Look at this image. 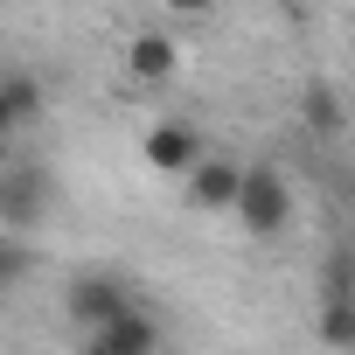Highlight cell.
Returning a JSON list of instances; mask_svg holds the SVG:
<instances>
[{"label": "cell", "mask_w": 355, "mask_h": 355, "mask_svg": "<svg viewBox=\"0 0 355 355\" xmlns=\"http://www.w3.org/2000/svg\"><path fill=\"white\" fill-rule=\"evenodd\" d=\"M139 300H132V286L119 279V272H77L70 286H63V313L84 327V341L98 334V327H112L119 313H132Z\"/></svg>", "instance_id": "obj_1"}, {"label": "cell", "mask_w": 355, "mask_h": 355, "mask_svg": "<svg viewBox=\"0 0 355 355\" xmlns=\"http://www.w3.org/2000/svg\"><path fill=\"white\" fill-rule=\"evenodd\" d=\"M237 223H244L251 237H279V230L293 223V182H286V167H272V160H251V182H244Z\"/></svg>", "instance_id": "obj_2"}, {"label": "cell", "mask_w": 355, "mask_h": 355, "mask_svg": "<svg viewBox=\"0 0 355 355\" xmlns=\"http://www.w3.org/2000/svg\"><path fill=\"white\" fill-rule=\"evenodd\" d=\"M244 182H251V160L209 153V160L189 174V202H196V209H209V216H237V202H244Z\"/></svg>", "instance_id": "obj_3"}, {"label": "cell", "mask_w": 355, "mask_h": 355, "mask_svg": "<svg viewBox=\"0 0 355 355\" xmlns=\"http://www.w3.org/2000/svg\"><path fill=\"white\" fill-rule=\"evenodd\" d=\"M42 209H49V182L35 167H8V174H0V230H8V237L35 230Z\"/></svg>", "instance_id": "obj_4"}, {"label": "cell", "mask_w": 355, "mask_h": 355, "mask_svg": "<svg viewBox=\"0 0 355 355\" xmlns=\"http://www.w3.org/2000/svg\"><path fill=\"white\" fill-rule=\"evenodd\" d=\"M202 160H209V153H202V132L182 125V119H160V125L146 132V167H160V174H182V182H189Z\"/></svg>", "instance_id": "obj_5"}, {"label": "cell", "mask_w": 355, "mask_h": 355, "mask_svg": "<svg viewBox=\"0 0 355 355\" xmlns=\"http://www.w3.org/2000/svg\"><path fill=\"white\" fill-rule=\"evenodd\" d=\"M160 320L146 313V306H132V313H119L112 327H98L91 341H84V355H160Z\"/></svg>", "instance_id": "obj_6"}, {"label": "cell", "mask_w": 355, "mask_h": 355, "mask_svg": "<svg viewBox=\"0 0 355 355\" xmlns=\"http://www.w3.org/2000/svg\"><path fill=\"white\" fill-rule=\"evenodd\" d=\"M174 70H182V42H174L167 28H139L125 42V77L132 84H167Z\"/></svg>", "instance_id": "obj_7"}, {"label": "cell", "mask_w": 355, "mask_h": 355, "mask_svg": "<svg viewBox=\"0 0 355 355\" xmlns=\"http://www.w3.org/2000/svg\"><path fill=\"white\" fill-rule=\"evenodd\" d=\"M42 112H49V91H42L35 70H8L0 77V132H28Z\"/></svg>", "instance_id": "obj_8"}, {"label": "cell", "mask_w": 355, "mask_h": 355, "mask_svg": "<svg viewBox=\"0 0 355 355\" xmlns=\"http://www.w3.org/2000/svg\"><path fill=\"white\" fill-rule=\"evenodd\" d=\"M300 119H306V132H341V98H334V84L327 77H313L306 84V98H300Z\"/></svg>", "instance_id": "obj_9"}, {"label": "cell", "mask_w": 355, "mask_h": 355, "mask_svg": "<svg viewBox=\"0 0 355 355\" xmlns=\"http://www.w3.org/2000/svg\"><path fill=\"white\" fill-rule=\"evenodd\" d=\"M320 341L334 355H355V300H320Z\"/></svg>", "instance_id": "obj_10"}, {"label": "cell", "mask_w": 355, "mask_h": 355, "mask_svg": "<svg viewBox=\"0 0 355 355\" xmlns=\"http://www.w3.org/2000/svg\"><path fill=\"white\" fill-rule=\"evenodd\" d=\"M320 300H355V251L327 258V272H320Z\"/></svg>", "instance_id": "obj_11"}, {"label": "cell", "mask_w": 355, "mask_h": 355, "mask_svg": "<svg viewBox=\"0 0 355 355\" xmlns=\"http://www.w3.org/2000/svg\"><path fill=\"white\" fill-rule=\"evenodd\" d=\"M21 272H28V251H21V237H8V230H0V279L15 286Z\"/></svg>", "instance_id": "obj_12"}]
</instances>
